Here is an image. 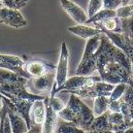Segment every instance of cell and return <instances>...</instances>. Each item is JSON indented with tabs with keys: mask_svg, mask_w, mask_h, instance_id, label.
I'll return each mask as SVG.
<instances>
[{
	"mask_svg": "<svg viewBox=\"0 0 133 133\" xmlns=\"http://www.w3.org/2000/svg\"><path fill=\"white\" fill-rule=\"evenodd\" d=\"M96 59V71L102 70L106 64L111 62H117L124 66L131 72V61L122 50L117 48L105 34H100V44L97 51L94 54Z\"/></svg>",
	"mask_w": 133,
	"mask_h": 133,
	"instance_id": "obj_1",
	"label": "cell"
},
{
	"mask_svg": "<svg viewBox=\"0 0 133 133\" xmlns=\"http://www.w3.org/2000/svg\"><path fill=\"white\" fill-rule=\"evenodd\" d=\"M100 44V34L87 40L85 51L77 69L76 75L79 76H90L96 71V59L94 54Z\"/></svg>",
	"mask_w": 133,
	"mask_h": 133,
	"instance_id": "obj_2",
	"label": "cell"
},
{
	"mask_svg": "<svg viewBox=\"0 0 133 133\" xmlns=\"http://www.w3.org/2000/svg\"><path fill=\"white\" fill-rule=\"evenodd\" d=\"M66 106L74 113L76 119H77L76 125L79 126L83 130H85V132L89 131V126L95 118L92 113V110L88 107L82 101L81 98L75 94H70Z\"/></svg>",
	"mask_w": 133,
	"mask_h": 133,
	"instance_id": "obj_3",
	"label": "cell"
},
{
	"mask_svg": "<svg viewBox=\"0 0 133 133\" xmlns=\"http://www.w3.org/2000/svg\"><path fill=\"white\" fill-rule=\"evenodd\" d=\"M56 80V71H51L47 74L37 78H31L27 81V89L31 93L47 96L52 92Z\"/></svg>",
	"mask_w": 133,
	"mask_h": 133,
	"instance_id": "obj_4",
	"label": "cell"
},
{
	"mask_svg": "<svg viewBox=\"0 0 133 133\" xmlns=\"http://www.w3.org/2000/svg\"><path fill=\"white\" fill-rule=\"evenodd\" d=\"M114 85L108 84L105 82H97L93 85L85 87L83 89H74V90H66V91H60L62 93H69L75 94L80 98H96L98 96H108L110 95L111 91L114 89Z\"/></svg>",
	"mask_w": 133,
	"mask_h": 133,
	"instance_id": "obj_5",
	"label": "cell"
},
{
	"mask_svg": "<svg viewBox=\"0 0 133 133\" xmlns=\"http://www.w3.org/2000/svg\"><path fill=\"white\" fill-rule=\"evenodd\" d=\"M68 62H69V51L65 42L61 44V51L58 63L56 68V80L50 96H55V91L66 82L68 76Z\"/></svg>",
	"mask_w": 133,
	"mask_h": 133,
	"instance_id": "obj_6",
	"label": "cell"
},
{
	"mask_svg": "<svg viewBox=\"0 0 133 133\" xmlns=\"http://www.w3.org/2000/svg\"><path fill=\"white\" fill-rule=\"evenodd\" d=\"M56 66L43 59L30 58L24 60L23 70L29 78H37L47 74L51 71H56Z\"/></svg>",
	"mask_w": 133,
	"mask_h": 133,
	"instance_id": "obj_7",
	"label": "cell"
},
{
	"mask_svg": "<svg viewBox=\"0 0 133 133\" xmlns=\"http://www.w3.org/2000/svg\"><path fill=\"white\" fill-rule=\"evenodd\" d=\"M101 81V78L99 76H79L75 75L73 77L67 79L66 82L63 84L60 88L55 91V95L60 91H66V90H74V89H83L85 87L93 85L94 83Z\"/></svg>",
	"mask_w": 133,
	"mask_h": 133,
	"instance_id": "obj_8",
	"label": "cell"
},
{
	"mask_svg": "<svg viewBox=\"0 0 133 133\" xmlns=\"http://www.w3.org/2000/svg\"><path fill=\"white\" fill-rule=\"evenodd\" d=\"M0 23L14 28H21L26 25V21L19 10L3 7L0 9Z\"/></svg>",
	"mask_w": 133,
	"mask_h": 133,
	"instance_id": "obj_9",
	"label": "cell"
},
{
	"mask_svg": "<svg viewBox=\"0 0 133 133\" xmlns=\"http://www.w3.org/2000/svg\"><path fill=\"white\" fill-rule=\"evenodd\" d=\"M23 64H24V60L21 56L0 54V68L11 70L17 74L21 75L22 77H24L29 80V76L23 70Z\"/></svg>",
	"mask_w": 133,
	"mask_h": 133,
	"instance_id": "obj_10",
	"label": "cell"
},
{
	"mask_svg": "<svg viewBox=\"0 0 133 133\" xmlns=\"http://www.w3.org/2000/svg\"><path fill=\"white\" fill-rule=\"evenodd\" d=\"M5 97H7L8 99H10L12 104L14 105V111L17 112L18 114L23 118V119L25 121L26 124L28 129H30L31 127V122H30V109L31 106L33 104V101H30L27 99H23V98H19V97H15L12 95H3Z\"/></svg>",
	"mask_w": 133,
	"mask_h": 133,
	"instance_id": "obj_11",
	"label": "cell"
},
{
	"mask_svg": "<svg viewBox=\"0 0 133 133\" xmlns=\"http://www.w3.org/2000/svg\"><path fill=\"white\" fill-rule=\"evenodd\" d=\"M60 4L63 10L70 16L72 19H74L79 24H85V22L89 19L85 12L79 5L70 0H60Z\"/></svg>",
	"mask_w": 133,
	"mask_h": 133,
	"instance_id": "obj_12",
	"label": "cell"
},
{
	"mask_svg": "<svg viewBox=\"0 0 133 133\" xmlns=\"http://www.w3.org/2000/svg\"><path fill=\"white\" fill-rule=\"evenodd\" d=\"M49 96H45V104H46V117L43 124L41 125L42 127V133H55V130L57 125L58 122V117L57 113L52 110V108L49 104Z\"/></svg>",
	"mask_w": 133,
	"mask_h": 133,
	"instance_id": "obj_13",
	"label": "cell"
},
{
	"mask_svg": "<svg viewBox=\"0 0 133 133\" xmlns=\"http://www.w3.org/2000/svg\"><path fill=\"white\" fill-rule=\"evenodd\" d=\"M2 103L6 107L8 118H9L10 125H11V128H12V133H25L28 130V127H27V124H26L25 121L23 119V118L21 117L17 112L10 109L6 104L4 103L3 101H2Z\"/></svg>",
	"mask_w": 133,
	"mask_h": 133,
	"instance_id": "obj_14",
	"label": "cell"
},
{
	"mask_svg": "<svg viewBox=\"0 0 133 133\" xmlns=\"http://www.w3.org/2000/svg\"><path fill=\"white\" fill-rule=\"evenodd\" d=\"M30 122L32 125H42L46 117V104L44 100L34 101L29 113Z\"/></svg>",
	"mask_w": 133,
	"mask_h": 133,
	"instance_id": "obj_15",
	"label": "cell"
},
{
	"mask_svg": "<svg viewBox=\"0 0 133 133\" xmlns=\"http://www.w3.org/2000/svg\"><path fill=\"white\" fill-rule=\"evenodd\" d=\"M67 30L78 37H81L85 40L101 34V31L98 28H96L95 26H90L89 24H78L75 26H70L67 28Z\"/></svg>",
	"mask_w": 133,
	"mask_h": 133,
	"instance_id": "obj_16",
	"label": "cell"
},
{
	"mask_svg": "<svg viewBox=\"0 0 133 133\" xmlns=\"http://www.w3.org/2000/svg\"><path fill=\"white\" fill-rule=\"evenodd\" d=\"M108 122L111 125L112 131L123 133L127 129L125 123H124V118L121 112L112 113V112L108 111Z\"/></svg>",
	"mask_w": 133,
	"mask_h": 133,
	"instance_id": "obj_17",
	"label": "cell"
},
{
	"mask_svg": "<svg viewBox=\"0 0 133 133\" xmlns=\"http://www.w3.org/2000/svg\"><path fill=\"white\" fill-rule=\"evenodd\" d=\"M93 25L95 27H100L103 29L107 30V31H111L115 33H121L122 32V23H121V19L118 18H111V19H106L99 22H95L93 23Z\"/></svg>",
	"mask_w": 133,
	"mask_h": 133,
	"instance_id": "obj_18",
	"label": "cell"
},
{
	"mask_svg": "<svg viewBox=\"0 0 133 133\" xmlns=\"http://www.w3.org/2000/svg\"><path fill=\"white\" fill-rule=\"evenodd\" d=\"M25 80H28V79L22 77L21 75L17 74L11 70L0 68V85L15 84V83L25 81Z\"/></svg>",
	"mask_w": 133,
	"mask_h": 133,
	"instance_id": "obj_19",
	"label": "cell"
},
{
	"mask_svg": "<svg viewBox=\"0 0 133 133\" xmlns=\"http://www.w3.org/2000/svg\"><path fill=\"white\" fill-rule=\"evenodd\" d=\"M111 130V125L108 122V111L101 116L95 117L89 126V131H108Z\"/></svg>",
	"mask_w": 133,
	"mask_h": 133,
	"instance_id": "obj_20",
	"label": "cell"
},
{
	"mask_svg": "<svg viewBox=\"0 0 133 133\" xmlns=\"http://www.w3.org/2000/svg\"><path fill=\"white\" fill-rule=\"evenodd\" d=\"M111 18H117V13L116 10H108V9H101L96 14L88 19L85 24H93L95 22H102L106 19H111Z\"/></svg>",
	"mask_w": 133,
	"mask_h": 133,
	"instance_id": "obj_21",
	"label": "cell"
},
{
	"mask_svg": "<svg viewBox=\"0 0 133 133\" xmlns=\"http://www.w3.org/2000/svg\"><path fill=\"white\" fill-rule=\"evenodd\" d=\"M109 101L110 100H109L108 96H98V97L94 98L92 109V113L94 115V117L101 116L108 111Z\"/></svg>",
	"mask_w": 133,
	"mask_h": 133,
	"instance_id": "obj_22",
	"label": "cell"
},
{
	"mask_svg": "<svg viewBox=\"0 0 133 133\" xmlns=\"http://www.w3.org/2000/svg\"><path fill=\"white\" fill-rule=\"evenodd\" d=\"M85 131L80 128L73 122L59 121L55 130V133H85Z\"/></svg>",
	"mask_w": 133,
	"mask_h": 133,
	"instance_id": "obj_23",
	"label": "cell"
},
{
	"mask_svg": "<svg viewBox=\"0 0 133 133\" xmlns=\"http://www.w3.org/2000/svg\"><path fill=\"white\" fill-rule=\"evenodd\" d=\"M0 133H12V128L8 118L6 107L3 103H2V112H1V119H0Z\"/></svg>",
	"mask_w": 133,
	"mask_h": 133,
	"instance_id": "obj_24",
	"label": "cell"
},
{
	"mask_svg": "<svg viewBox=\"0 0 133 133\" xmlns=\"http://www.w3.org/2000/svg\"><path fill=\"white\" fill-rule=\"evenodd\" d=\"M57 117H58L59 119L64 121V122H73L75 124H76V122H77V119H76V117H75L74 113L71 111L67 106H65L62 110H60V111L57 113Z\"/></svg>",
	"mask_w": 133,
	"mask_h": 133,
	"instance_id": "obj_25",
	"label": "cell"
},
{
	"mask_svg": "<svg viewBox=\"0 0 133 133\" xmlns=\"http://www.w3.org/2000/svg\"><path fill=\"white\" fill-rule=\"evenodd\" d=\"M117 18L118 19H130L133 17V4L121 6L116 10Z\"/></svg>",
	"mask_w": 133,
	"mask_h": 133,
	"instance_id": "obj_26",
	"label": "cell"
},
{
	"mask_svg": "<svg viewBox=\"0 0 133 133\" xmlns=\"http://www.w3.org/2000/svg\"><path fill=\"white\" fill-rule=\"evenodd\" d=\"M127 85L125 84H118L115 85L114 89L111 91L110 95H109V99L110 100H119L124 94V91L126 89Z\"/></svg>",
	"mask_w": 133,
	"mask_h": 133,
	"instance_id": "obj_27",
	"label": "cell"
},
{
	"mask_svg": "<svg viewBox=\"0 0 133 133\" xmlns=\"http://www.w3.org/2000/svg\"><path fill=\"white\" fill-rule=\"evenodd\" d=\"M101 9H103V0H89L88 6V17H92Z\"/></svg>",
	"mask_w": 133,
	"mask_h": 133,
	"instance_id": "obj_28",
	"label": "cell"
},
{
	"mask_svg": "<svg viewBox=\"0 0 133 133\" xmlns=\"http://www.w3.org/2000/svg\"><path fill=\"white\" fill-rule=\"evenodd\" d=\"M122 23V33L133 39V17L130 19H119Z\"/></svg>",
	"mask_w": 133,
	"mask_h": 133,
	"instance_id": "obj_29",
	"label": "cell"
},
{
	"mask_svg": "<svg viewBox=\"0 0 133 133\" xmlns=\"http://www.w3.org/2000/svg\"><path fill=\"white\" fill-rule=\"evenodd\" d=\"M49 104L52 108V110L56 113H58L60 110H62L63 108L66 106V104L64 103L62 99H60L56 95L55 96H49Z\"/></svg>",
	"mask_w": 133,
	"mask_h": 133,
	"instance_id": "obj_30",
	"label": "cell"
},
{
	"mask_svg": "<svg viewBox=\"0 0 133 133\" xmlns=\"http://www.w3.org/2000/svg\"><path fill=\"white\" fill-rule=\"evenodd\" d=\"M2 2H3L4 7L19 10L26 6V4L28 3V0H2Z\"/></svg>",
	"mask_w": 133,
	"mask_h": 133,
	"instance_id": "obj_31",
	"label": "cell"
},
{
	"mask_svg": "<svg viewBox=\"0 0 133 133\" xmlns=\"http://www.w3.org/2000/svg\"><path fill=\"white\" fill-rule=\"evenodd\" d=\"M122 6V0H103V9L117 10Z\"/></svg>",
	"mask_w": 133,
	"mask_h": 133,
	"instance_id": "obj_32",
	"label": "cell"
},
{
	"mask_svg": "<svg viewBox=\"0 0 133 133\" xmlns=\"http://www.w3.org/2000/svg\"><path fill=\"white\" fill-rule=\"evenodd\" d=\"M108 111L112 112V113L121 112V99L110 100V101H109V106H108Z\"/></svg>",
	"mask_w": 133,
	"mask_h": 133,
	"instance_id": "obj_33",
	"label": "cell"
},
{
	"mask_svg": "<svg viewBox=\"0 0 133 133\" xmlns=\"http://www.w3.org/2000/svg\"><path fill=\"white\" fill-rule=\"evenodd\" d=\"M25 133H42V127L41 125H32Z\"/></svg>",
	"mask_w": 133,
	"mask_h": 133,
	"instance_id": "obj_34",
	"label": "cell"
},
{
	"mask_svg": "<svg viewBox=\"0 0 133 133\" xmlns=\"http://www.w3.org/2000/svg\"><path fill=\"white\" fill-rule=\"evenodd\" d=\"M85 133H122V132H115V131L108 130V131H87Z\"/></svg>",
	"mask_w": 133,
	"mask_h": 133,
	"instance_id": "obj_35",
	"label": "cell"
},
{
	"mask_svg": "<svg viewBox=\"0 0 133 133\" xmlns=\"http://www.w3.org/2000/svg\"><path fill=\"white\" fill-rule=\"evenodd\" d=\"M130 2H131V0H122V6H126V5H129Z\"/></svg>",
	"mask_w": 133,
	"mask_h": 133,
	"instance_id": "obj_36",
	"label": "cell"
},
{
	"mask_svg": "<svg viewBox=\"0 0 133 133\" xmlns=\"http://www.w3.org/2000/svg\"><path fill=\"white\" fill-rule=\"evenodd\" d=\"M123 133H133V126H131V127H129V128H127Z\"/></svg>",
	"mask_w": 133,
	"mask_h": 133,
	"instance_id": "obj_37",
	"label": "cell"
},
{
	"mask_svg": "<svg viewBox=\"0 0 133 133\" xmlns=\"http://www.w3.org/2000/svg\"><path fill=\"white\" fill-rule=\"evenodd\" d=\"M1 112H2V101H1V97H0V119H1Z\"/></svg>",
	"mask_w": 133,
	"mask_h": 133,
	"instance_id": "obj_38",
	"label": "cell"
},
{
	"mask_svg": "<svg viewBox=\"0 0 133 133\" xmlns=\"http://www.w3.org/2000/svg\"><path fill=\"white\" fill-rule=\"evenodd\" d=\"M3 7H4L3 2H2V0H0V9H1V8H3Z\"/></svg>",
	"mask_w": 133,
	"mask_h": 133,
	"instance_id": "obj_39",
	"label": "cell"
},
{
	"mask_svg": "<svg viewBox=\"0 0 133 133\" xmlns=\"http://www.w3.org/2000/svg\"><path fill=\"white\" fill-rule=\"evenodd\" d=\"M131 73H132V77H133V64H132V67H131Z\"/></svg>",
	"mask_w": 133,
	"mask_h": 133,
	"instance_id": "obj_40",
	"label": "cell"
},
{
	"mask_svg": "<svg viewBox=\"0 0 133 133\" xmlns=\"http://www.w3.org/2000/svg\"></svg>",
	"mask_w": 133,
	"mask_h": 133,
	"instance_id": "obj_41",
	"label": "cell"
}]
</instances>
